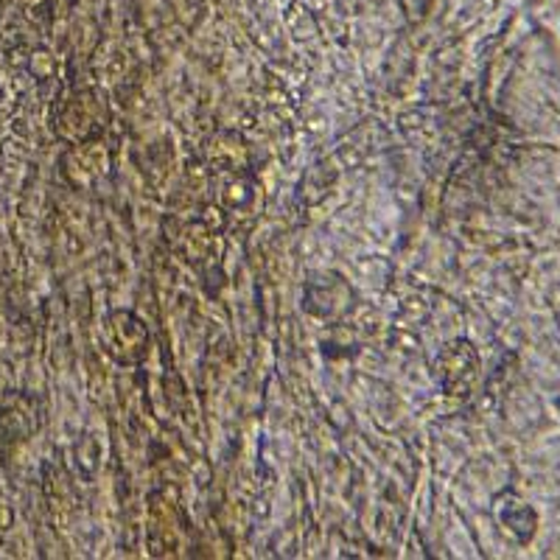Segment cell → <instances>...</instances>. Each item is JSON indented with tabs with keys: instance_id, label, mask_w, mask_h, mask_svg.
I'll list each match as a JSON object with an SVG mask.
<instances>
[{
	"instance_id": "cell-1",
	"label": "cell",
	"mask_w": 560,
	"mask_h": 560,
	"mask_svg": "<svg viewBox=\"0 0 560 560\" xmlns=\"http://www.w3.org/2000/svg\"><path fill=\"white\" fill-rule=\"evenodd\" d=\"M107 331L109 350H113V353L121 348V345H127L121 362H140V359L149 353V331L132 312H115L113 317H109Z\"/></svg>"
},
{
	"instance_id": "cell-2",
	"label": "cell",
	"mask_w": 560,
	"mask_h": 560,
	"mask_svg": "<svg viewBox=\"0 0 560 560\" xmlns=\"http://www.w3.org/2000/svg\"><path fill=\"white\" fill-rule=\"evenodd\" d=\"M497 518L499 524L522 544H527L535 535V529H538L535 510L529 508L522 497H516V493H502V497L497 499Z\"/></svg>"
},
{
	"instance_id": "cell-3",
	"label": "cell",
	"mask_w": 560,
	"mask_h": 560,
	"mask_svg": "<svg viewBox=\"0 0 560 560\" xmlns=\"http://www.w3.org/2000/svg\"><path fill=\"white\" fill-rule=\"evenodd\" d=\"M446 353L454 359L452 362L454 370H443V376H446V387L454 389V395H465L463 389L471 387L479 376L477 350H474L468 342H457V345H452V350H446Z\"/></svg>"
}]
</instances>
